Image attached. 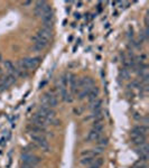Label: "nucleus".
Wrapping results in <instances>:
<instances>
[{
  "label": "nucleus",
  "instance_id": "nucleus-1",
  "mask_svg": "<svg viewBox=\"0 0 149 168\" xmlns=\"http://www.w3.org/2000/svg\"><path fill=\"white\" fill-rule=\"evenodd\" d=\"M21 159H23V164H27L33 167H36L38 164L41 163V158L38 156L32 154V153H28V151L21 155Z\"/></svg>",
  "mask_w": 149,
  "mask_h": 168
},
{
  "label": "nucleus",
  "instance_id": "nucleus-2",
  "mask_svg": "<svg viewBox=\"0 0 149 168\" xmlns=\"http://www.w3.org/2000/svg\"><path fill=\"white\" fill-rule=\"evenodd\" d=\"M30 137H32L33 141L38 146V147H39V148H42V149H44V150L49 149V144H48V141H47V139L45 138V136H44V135L32 133V135H30Z\"/></svg>",
  "mask_w": 149,
  "mask_h": 168
},
{
  "label": "nucleus",
  "instance_id": "nucleus-3",
  "mask_svg": "<svg viewBox=\"0 0 149 168\" xmlns=\"http://www.w3.org/2000/svg\"><path fill=\"white\" fill-rule=\"evenodd\" d=\"M57 98H56L55 94L51 93V92H48L44 95V98H43V102H42V105H45V107H48V108H52V109H54V108L57 105Z\"/></svg>",
  "mask_w": 149,
  "mask_h": 168
},
{
  "label": "nucleus",
  "instance_id": "nucleus-4",
  "mask_svg": "<svg viewBox=\"0 0 149 168\" xmlns=\"http://www.w3.org/2000/svg\"><path fill=\"white\" fill-rule=\"evenodd\" d=\"M103 154L102 148H94V149H86L81 153V157H89V158H98Z\"/></svg>",
  "mask_w": 149,
  "mask_h": 168
},
{
  "label": "nucleus",
  "instance_id": "nucleus-5",
  "mask_svg": "<svg viewBox=\"0 0 149 168\" xmlns=\"http://www.w3.org/2000/svg\"><path fill=\"white\" fill-rule=\"evenodd\" d=\"M69 85H70V90L72 94H76L77 93V89H79V81L76 79V76L73 74L69 75Z\"/></svg>",
  "mask_w": 149,
  "mask_h": 168
},
{
  "label": "nucleus",
  "instance_id": "nucleus-6",
  "mask_svg": "<svg viewBox=\"0 0 149 168\" xmlns=\"http://www.w3.org/2000/svg\"><path fill=\"white\" fill-rule=\"evenodd\" d=\"M36 37L41 38V39H44V41H46V42H49L52 38V30L43 27L42 29H39L37 32Z\"/></svg>",
  "mask_w": 149,
  "mask_h": 168
},
{
  "label": "nucleus",
  "instance_id": "nucleus-7",
  "mask_svg": "<svg viewBox=\"0 0 149 168\" xmlns=\"http://www.w3.org/2000/svg\"><path fill=\"white\" fill-rule=\"evenodd\" d=\"M102 137V131H99V130H95V129H91V131L89 132L88 135V140L89 142H97L100 138Z\"/></svg>",
  "mask_w": 149,
  "mask_h": 168
},
{
  "label": "nucleus",
  "instance_id": "nucleus-8",
  "mask_svg": "<svg viewBox=\"0 0 149 168\" xmlns=\"http://www.w3.org/2000/svg\"><path fill=\"white\" fill-rule=\"evenodd\" d=\"M147 132H148V128L146 126H137L131 131V137H135V136H145L146 137Z\"/></svg>",
  "mask_w": 149,
  "mask_h": 168
},
{
  "label": "nucleus",
  "instance_id": "nucleus-9",
  "mask_svg": "<svg viewBox=\"0 0 149 168\" xmlns=\"http://www.w3.org/2000/svg\"><path fill=\"white\" fill-rule=\"evenodd\" d=\"M131 141H132L134 145L138 147V146L146 144V137L145 136H135V137H131Z\"/></svg>",
  "mask_w": 149,
  "mask_h": 168
},
{
  "label": "nucleus",
  "instance_id": "nucleus-10",
  "mask_svg": "<svg viewBox=\"0 0 149 168\" xmlns=\"http://www.w3.org/2000/svg\"><path fill=\"white\" fill-rule=\"evenodd\" d=\"M99 95V89L97 88V86H93L92 89H91V91H90V93H89L88 98H89V101L90 102H93V101H95L98 98Z\"/></svg>",
  "mask_w": 149,
  "mask_h": 168
},
{
  "label": "nucleus",
  "instance_id": "nucleus-11",
  "mask_svg": "<svg viewBox=\"0 0 149 168\" xmlns=\"http://www.w3.org/2000/svg\"><path fill=\"white\" fill-rule=\"evenodd\" d=\"M97 144H98V146L100 147V148L105 147V146L108 145V138H107V137H101V138H100V139L97 141Z\"/></svg>",
  "mask_w": 149,
  "mask_h": 168
},
{
  "label": "nucleus",
  "instance_id": "nucleus-12",
  "mask_svg": "<svg viewBox=\"0 0 149 168\" xmlns=\"http://www.w3.org/2000/svg\"><path fill=\"white\" fill-rule=\"evenodd\" d=\"M132 168H147V161H144V160L140 159L139 161H137V163L134 165Z\"/></svg>",
  "mask_w": 149,
  "mask_h": 168
},
{
  "label": "nucleus",
  "instance_id": "nucleus-13",
  "mask_svg": "<svg viewBox=\"0 0 149 168\" xmlns=\"http://www.w3.org/2000/svg\"><path fill=\"white\" fill-rule=\"evenodd\" d=\"M23 5L24 6H29V5H32V2H30V1H28V2H24Z\"/></svg>",
  "mask_w": 149,
  "mask_h": 168
}]
</instances>
